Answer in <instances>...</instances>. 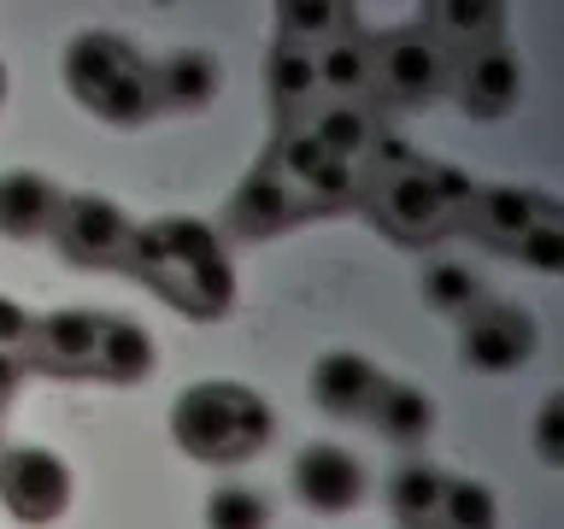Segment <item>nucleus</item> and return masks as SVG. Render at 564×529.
Wrapping results in <instances>:
<instances>
[{"mask_svg": "<svg viewBox=\"0 0 564 529\" xmlns=\"http://www.w3.org/2000/svg\"><path fill=\"white\" fill-rule=\"evenodd\" d=\"M59 71H65L70 100L88 106V112L106 118V123H141V118L159 112V100H153V65L141 60L123 35H112V30L70 35Z\"/></svg>", "mask_w": 564, "mask_h": 529, "instance_id": "nucleus-3", "label": "nucleus"}, {"mask_svg": "<svg viewBox=\"0 0 564 529\" xmlns=\"http://www.w3.org/2000/svg\"><path fill=\"white\" fill-rule=\"evenodd\" d=\"M365 206L394 241H441L447 229H458L453 206L441 201L435 183H430V159H412L405 171L377 176V183L365 188Z\"/></svg>", "mask_w": 564, "mask_h": 529, "instance_id": "nucleus-6", "label": "nucleus"}, {"mask_svg": "<svg viewBox=\"0 0 564 529\" xmlns=\"http://www.w3.org/2000/svg\"><path fill=\"white\" fill-rule=\"evenodd\" d=\"M0 500L18 523H59L70 506V471L47 447H0Z\"/></svg>", "mask_w": 564, "mask_h": 529, "instance_id": "nucleus-7", "label": "nucleus"}, {"mask_svg": "<svg viewBox=\"0 0 564 529\" xmlns=\"http://www.w3.org/2000/svg\"><path fill=\"white\" fill-rule=\"evenodd\" d=\"M377 388H382V370L365 353H324L312 365V400L335 418H365Z\"/></svg>", "mask_w": 564, "mask_h": 529, "instance_id": "nucleus-18", "label": "nucleus"}, {"mask_svg": "<svg viewBox=\"0 0 564 529\" xmlns=\"http://www.w3.org/2000/svg\"><path fill=\"white\" fill-rule=\"evenodd\" d=\"M312 65H317V95L324 100H365L370 95V42L359 30L329 42V47H317Z\"/></svg>", "mask_w": 564, "mask_h": 529, "instance_id": "nucleus-24", "label": "nucleus"}, {"mask_svg": "<svg viewBox=\"0 0 564 529\" xmlns=\"http://www.w3.org/2000/svg\"><path fill=\"white\" fill-rule=\"evenodd\" d=\"M224 88V71L206 47H176L153 65V100L159 112H200Z\"/></svg>", "mask_w": 564, "mask_h": 529, "instance_id": "nucleus-17", "label": "nucleus"}, {"mask_svg": "<svg viewBox=\"0 0 564 529\" xmlns=\"http://www.w3.org/2000/svg\"><path fill=\"white\" fill-rule=\"evenodd\" d=\"M423 300H430L435 312L465 317L470 306H482V277H476L470 264H458V259H435L430 271H423Z\"/></svg>", "mask_w": 564, "mask_h": 529, "instance_id": "nucleus-27", "label": "nucleus"}, {"mask_svg": "<svg viewBox=\"0 0 564 529\" xmlns=\"http://www.w3.org/2000/svg\"><path fill=\"white\" fill-rule=\"evenodd\" d=\"M300 218H306V206H300L271 171H253L224 201V229H229V236H241V241H264V236H276V229H289Z\"/></svg>", "mask_w": 564, "mask_h": 529, "instance_id": "nucleus-14", "label": "nucleus"}, {"mask_svg": "<svg viewBox=\"0 0 564 529\" xmlns=\"http://www.w3.org/2000/svg\"><path fill=\"white\" fill-rule=\"evenodd\" d=\"M88 377H106V382H141V377H153V335L141 330V324H130V317H100Z\"/></svg>", "mask_w": 564, "mask_h": 529, "instance_id": "nucleus-20", "label": "nucleus"}, {"mask_svg": "<svg viewBox=\"0 0 564 529\" xmlns=\"http://www.w3.org/2000/svg\"><path fill=\"white\" fill-rule=\"evenodd\" d=\"M171 435L200 465H241L271 441V406L241 382H194L171 406Z\"/></svg>", "mask_w": 564, "mask_h": 529, "instance_id": "nucleus-2", "label": "nucleus"}, {"mask_svg": "<svg viewBox=\"0 0 564 529\" xmlns=\"http://www.w3.org/2000/svg\"><path fill=\"white\" fill-rule=\"evenodd\" d=\"M123 264H130L153 294H165L171 306H183L188 317H224L229 300H236V277H229L224 241L212 224L159 218V224L130 236Z\"/></svg>", "mask_w": 564, "mask_h": 529, "instance_id": "nucleus-1", "label": "nucleus"}, {"mask_svg": "<svg viewBox=\"0 0 564 529\" xmlns=\"http://www.w3.org/2000/svg\"><path fill=\"white\" fill-rule=\"evenodd\" d=\"M341 35H352V7H341V0H289V7H276L282 47L317 53V47L341 42Z\"/></svg>", "mask_w": 564, "mask_h": 529, "instance_id": "nucleus-22", "label": "nucleus"}, {"mask_svg": "<svg viewBox=\"0 0 564 529\" xmlns=\"http://www.w3.org/2000/svg\"><path fill=\"white\" fill-rule=\"evenodd\" d=\"M558 201H546V194L535 188H511V183H488V188H476L470 194V206L458 212V224L470 229L482 247H494V253H511L529 229L546 224V218H558Z\"/></svg>", "mask_w": 564, "mask_h": 529, "instance_id": "nucleus-10", "label": "nucleus"}, {"mask_svg": "<svg viewBox=\"0 0 564 529\" xmlns=\"http://www.w3.org/2000/svg\"><path fill=\"white\" fill-rule=\"evenodd\" d=\"M264 83H271V106H276V123H294L312 112L317 100V65H312V53H300V47H271V65H264Z\"/></svg>", "mask_w": 564, "mask_h": 529, "instance_id": "nucleus-23", "label": "nucleus"}, {"mask_svg": "<svg viewBox=\"0 0 564 529\" xmlns=\"http://www.w3.org/2000/svg\"><path fill=\"white\" fill-rule=\"evenodd\" d=\"M0 95H7V71H0Z\"/></svg>", "mask_w": 564, "mask_h": 529, "instance_id": "nucleus-33", "label": "nucleus"}, {"mask_svg": "<svg viewBox=\"0 0 564 529\" xmlns=\"http://www.w3.org/2000/svg\"><path fill=\"white\" fill-rule=\"evenodd\" d=\"M541 347V330L535 317L523 306H506V300H482V306L465 312V335H458V353H465L470 370H488V377H500V370H518L535 359Z\"/></svg>", "mask_w": 564, "mask_h": 529, "instance_id": "nucleus-8", "label": "nucleus"}, {"mask_svg": "<svg viewBox=\"0 0 564 529\" xmlns=\"http://www.w3.org/2000/svg\"><path fill=\"white\" fill-rule=\"evenodd\" d=\"M500 523V506H494L488 483H470V476H447L441 488V506L423 529H494Z\"/></svg>", "mask_w": 564, "mask_h": 529, "instance_id": "nucleus-26", "label": "nucleus"}, {"mask_svg": "<svg viewBox=\"0 0 564 529\" xmlns=\"http://www.w3.org/2000/svg\"><path fill=\"white\" fill-rule=\"evenodd\" d=\"M24 370H30L24 347H0V406H7V400L18 395V382H24Z\"/></svg>", "mask_w": 564, "mask_h": 529, "instance_id": "nucleus-32", "label": "nucleus"}, {"mask_svg": "<svg viewBox=\"0 0 564 529\" xmlns=\"http://www.w3.org/2000/svg\"><path fill=\"white\" fill-rule=\"evenodd\" d=\"M65 194L42 171H7L0 176V236L7 241H42L59 224Z\"/></svg>", "mask_w": 564, "mask_h": 529, "instance_id": "nucleus-16", "label": "nucleus"}, {"mask_svg": "<svg viewBox=\"0 0 564 529\" xmlns=\"http://www.w3.org/2000/svg\"><path fill=\"white\" fill-rule=\"evenodd\" d=\"M523 264H535V271H564V212L558 218H546V224H535L529 236L511 247Z\"/></svg>", "mask_w": 564, "mask_h": 529, "instance_id": "nucleus-29", "label": "nucleus"}, {"mask_svg": "<svg viewBox=\"0 0 564 529\" xmlns=\"http://www.w3.org/2000/svg\"><path fill=\"white\" fill-rule=\"evenodd\" d=\"M294 494L300 506L317 511V518H341L365 500V465L347 447H329V441H312L294 458Z\"/></svg>", "mask_w": 564, "mask_h": 529, "instance_id": "nucleus-12", "label": "nucleus"}, {"mask_svg": "<svg viewBox=\"0 0 564 529\" xmlns=\"http://www.w3.org/2000/svg\"><path fill=\"white\" fill-rule=\"evenodd\" d=\"M441 488H447V471L423 465V458H405V465L388 476V511H394L405 529H423L441 506Z\"/></svg>", "mask_w": 564, "mask_h": 529, "instance_id": "nucleus-25", "label": "nucleus"}, {"mask_svg": "<svg viewBox=\"0 0 564 529\" xmlns=\"http://www.w3.org/2000/svg\"><path fill=\"white\" fill-rule=\"evenodd\" d=\"M294 130L312 136L329 159H347V165H365L370 148L382 141V123H377V112H370L365 100H317Z\"/></svg>", "mask_w": 564, "mask_h": 529, "instance_id": "nucleus-15", "label": "nucleus"}, {"mask_svg": "<svg viewBox=\"0 0 564 529\" xmlns=\"http://www.w3.org/2000/svg\"><path fill=\"white\" fill-rule=\"evenodd\" d=\"M447 88L458 95V106H465L470 118H506L511 106L523 100V65L506 42H494V47H476L465 60H453Z\"/></svg>", "mask_w": 564, "mask_h": 529, "instance_id": "nucleus-11", "label": "nucleus"}, {"mask_svg": "<svg viewBox=\"0 0 564 529\" xmlns=\"http://www.w3.org/2000/svg\"><path fill=\"white\" fill-rule=\"evenodd\" d=\"M206 529H271V506L259 488L247 483H224L206 500Z\"/></svg>", "mask_w": 564, "mask_h": 529, "instance_id": "nucleus-28", "label": "nucleus"}, {"mask_svg": "<svg viewBox=\"0 0 564 529\" xmlns=\"http://www.w3.org/2000/svg\"><path fill=\"white\" fill-rule=\"evenodd\" d=\"M95 335H100V312H83V306L30 317L24 359L59 370V377H88V359H95Z\"/></svg>", "mask_w": 564, "mask_h": 529, "instance_id": "nucleus-13", "label": "nucleus"}, {"mask_svg": "<svg viewBox=\"0 0 564 529\" xmlns=\"http://www.w3.org/2000/svg\"><path fill=\"white\" fill-rule=\"evenodd\" d=\"M24 335H30V312L0 294V347H24Z\"/></svg>", "mask_w": 564, "mask_h": 529, "instance_id": "nucleus-31", "label": "nucleus"}, {"mask_svg": "<svg viewBox=\"0 0 564 529\" xmlns=\"http://www.w3.org/2000/svg\"><path fill=\"white\" fill-rule=\"evenodd\" d=\"M130 236H135V224L123 218V206H112L106 194H65L59 224H53V241H59L65 259H77V264H123Z\"/></svg>", "mask_w": 564, "mask_h": 529, "instance_id": "nucleus-9", "label": "nucleus"}, {"mask_svg": "<svg viewBox=\"0 0 564 529\" xmlns=\"http://www.w3.org/2000/svg\"><path fill=\"white\" fill-rule=\"evenodd\" d=\"M423 30H430V42L447 53V60H465V53L500 42L506 12L494 7V0H441V7H430V18H423Z\"/></svg>", "mask_w": 564, "mask_h": 529, "instance_id": "nucleus-19", "label": "nucleus"}, {"mask_svg": "<svg viewBox=\"0 0 564 529\" xmlns=\"http://www.w3.org/2000/svg\"><path fill=\"white\" fill-rule=\"evenodd\" d=\"M365 418L377 423V435H388L394 447H417V441L435 430L430 395H423V388H412V382H388V377H382V388H377V400H370Z\"/></svg>", "mask_w": 564, "mask_h": 529, "instance_id": "nucleus-21", "label": "nucleus"}, {"mask_svg": "<svg viewBox=\"0 0 564 529\" xmlns=\"http://www.w3.org/2000/svg\"><path fill=\"white\" fill-rule=\"evenodd\" d=\"M259 171H271L276 183L306 206V218H312V212H341L352 201H365L359 165L329 159L312 136H300V130H276V141H271V153H264Z\"/></svg>", "mask_w": 564, "mask_h": 529, "instance_id": "nucleus-4", "label": "nucleus"}, {"mask_svg": "<svg viewBox=\"0 0 564 529\" xmlns=\"http://www.w3.org/2000/svg\"><path fill=\"white\" fill-rule=\"evenodd\" d=\"M453 77V60L430 42V30H394L370 42V95L382 106H430Z\"/></svg>", "mask_w": 564, "mask_h": 529, "instance_id": "nucleus-5", "label": "nucleus"}, {"mask_svg": "<svg viewBox=\"0 0 564 529\" xmlns=\"http://www.w3.org/2000/svg\"><path fill=\"white\" fill-rule=\"evenodd\" d=\"M535 453H541V465H564V395H546V400H541Z\"/></svg>", "mask_w": 564, "mask_h": 529, "instance_id": "nucleus-30", "label": "nucleus"}]
</instances>
